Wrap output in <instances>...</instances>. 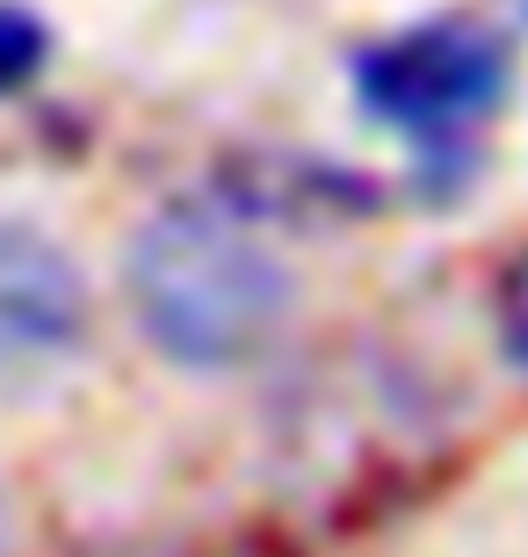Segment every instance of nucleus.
<instances>
[{
    "mask_svg": "<svg viewBox=\"0 0 528 557\" xmlns=\"http://www.w3.org/2000/svg\"><path fill=\"white\" fill-rule=\"evenodd\" d=\"M123 297L145 341L182 370H240L275 348L297 283L254 218L224 196L160 203L123 247Z\"/></svg>",
    "mask_w": 528,
    "mask_h": 557,
    "instance_id": "nucleus-1",
    "label": "nucleus"
},
{
    "mask_svg": "<svg viewBox=\"0 0 528 557\" xmlns=\"http://www.w3.org/2000/svg\"><path fill=\"white\" fill-rule=\"evenodd\" d=\"M44 59H51V29L29 8L0 0V95H22L44 73Z\"/></svg>",
    "mask_w": 528,
    "mask_h": 557,
    "instance_id": "nucleus-4",
    "label": "nucleus"
},
{
    "mask_svg": "<svg viewBox=\"0 0 528 557\" xmlns=\"http://www.w3.org/2000/svg\"><path fill=\"white\" fill-rule=\"evenodd\" d=\"M0 550H8V493H0Z\"/></svg>",
    "mask_w": 528,
    "mask_h": 557,
    "instance_id": "nucleus-6",
    "label": "nucleus"
},
{
    "mask_svg": "<svg viewBox=\"0 0 528 557\" xmlns=\"http://www.w3.org/2000/svg\"><path fill=\"white\" fill-rule=\"evenodd\" d=\"M87 341V275L44 225L0 210V376L59 370Z\"/></svg>",
    "mask_w": 528,
    "mask_h": 557,
    "instance_id": "nucleus-3",
    "label": "nucleus"
},
{
    "mask_svg": "<svg viewBox=\"0 0 528 557\" xmlns=\"http://www.w3.org/2000/svg\"><path fill=\"white\" fill-rule=\"evenodd\" d=\"M492 326H500L507 362H514V370H528V253L500 275V289H492Z\"/></svg>",
    "mask_w": 528,
    "mask_h": 557,
    "instance_id": "nucleus-5",
    "label": "nucleus"
},
{
    "mask_svg": "<svg viewBox=\"0 0 528 557\" xmlns=\"http://www.w3.org/2000/svg\"><path fill=\"white\" fill-rule=\"evenodd\" d=\"M347 95L420 160L427 182H456L514 95V51L500 29L470 15H427L363 44L347 59Z\"/></svg>",
    "mask_w": 528,
    "mask_h": 557,
    "instance_id": "nucleus-2",
    "label": "nucleus"
}]
</instances>
